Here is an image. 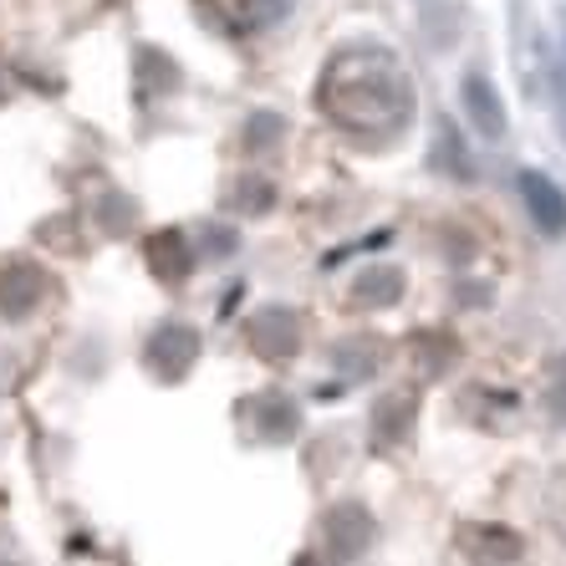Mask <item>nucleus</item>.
Wrapping results in <instances>:
<instances>
[{"label": "nucleus", "mask_w": 566, "mask_h": 566, "mask_svg": "<svg viewBox=\"0 0 566 566\" xmlns=\"http://www.w3.org/2000/svg\"><path fill=\"white\" fill-rule=\"evenodd\" d=\"M316 107L353 138H398L413 118V82L398 62V52L378 46V41H357L347 52H337L316 82Z\"/></svg>", "instance_id": "obj_1"}, {"label": "nucleus", "mask_w": 566, "mask_h": 566, "mask_svg": "<svg viewBox=\"0 0 566 566\" xmlns=\"http://www.w3.org/2000/svg\"><path fill=\"white\" fill-rule=\"evenodd\" d=\"M460 552L470 566H515L526 556V541L495 521H470V526H460Z\"/></svg>", "instance_id": "obj_2"}, {"label": "nucleus", "mask_w": 566, "mask_h": 566, "mask_svg": "<svg viewBox=\"0 0 566 566\" xmlns=\"http://www.w3.org/2000/svg\"><path fill=\"white\" fill-rule=\"evenodd\" d=\"M515 189H521V205H526L531 224H536L541 235H566V195L556 179H546V174L536 169H521L515 174Z\"/></svg>", "instance_id": "obj_3"}, {"label": "nucleus", "mask_w": 566, "mask_h": 566, "mask_svg": "<svg viewBox=\"0 0 566 566\" xmlns=\"http://www.w3.org/2000/svg\"><path fill=\"white\" fill-rule=\"evenodd\" d=\"M195 353H199V337L189 327H158L154 337H148V347H144L148 368H154L164 382L185 378V368L195 363Z\"/></svg>", "instance_id": "obj_4"}, {"label": "nucleus", "mask_w": 566, "mask_h": 566, "mask_svg": "<svg viewBox=\"0 0 566 566\" xmlns=\"http://www.w3.org/2000/svg\"><path fill=\"white\" fill-rule=\"evenodd\" d=\"M460 97H464V113H470L474 128L485 133V138H505V107H501V93L490 87V77L470 72L460 82Z\"/></svg>", "instance_id": "obj_5"}, {"label": "nucleus", "mask_w": 566, "mask_h": 566, "mask_svg": "<svg viewBox=\"0 0 566 566\" xmlns=\"http://www.w3.org/2000/svg\"><path fill=\"white\" fill-rule=\"evenodd\" d=\"M373 515L363 511L357 501L337 505V511L327 515V541H332V552H343V556H357V552H368V541H373Z\"/></svg>", "instance_id": "obj_6"}, {"label": "nucleus", "mask_w": 566, "mask_h": 566, "mask_svg": "<svg viewBox=\"0 0 566 566\" xmlns=\"http://www.w3.org/2000/svg\"><path fill=\"white\" fill-rule=\"evenodd\" d=\"M255 347L271 357H291L296 353V316L291 312H265L255 322Z\"/></svg>", "instance_id": "obj_7"}, {"label": "nucleus", "mask_w": 566, "mask_h": 566, "mask_svg": "<svg viewBox=\"0 0 566 566\" xmlns=\"http://www.w3.org/2000/svg\"><path fill=\"white\" fill-rule=\"evenodd\" d=\"M409 419H413V398H388V403H378L373 444H378V449L403 444V439H409Z\"/></svg>", "instance_id": "obj_8"}, {"label": "nucleus", "mask_w": 566, "mask_h": 566, "mask_svg": "<svg viewBox=\"0 0 566 566\" xmlns=\"http://www.w3.org/2000/svg\"><path fill=\"white\" fill-rule=\"evenodd\" d=\"M398 291H403L398 271H368V276L353 286V296H357V306H382V302H398Z\"/></svg>", "instance_id": "obj_9"}, {"label": "nucleus", "mask_w": 566, "mask_h": 566, "mask_svg": "<svg viewBox=\"0 0 566 566\" xmlns=\"http://www.w3.org/2000/svg\"><path fill=\"white\" fill-rule=\"evenodd\" d=\"M552 413L566 423V357L556 363V373H552Z\"/></svg>", "instance_id": "obj_10"}, {"label": "nucleus", "mask_w": 566, "mask_h": 566, "mask_svg": "<svg viewBox=\"0 0 566 566\" xmlns=\"http://www.w3.org/2000/svg\"><path fill=\"white\" fill-rule=\"evenodd\" d=\"M556 526L566 531V490H562V495H556Z\"/></svg>", "instance_id": "obj_11"}]
</instances>
